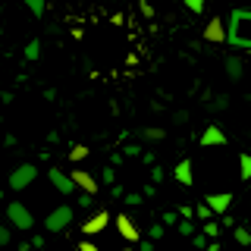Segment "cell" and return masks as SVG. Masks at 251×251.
Listing matches in <instances>:
<instances>
[{"instance_id": "1", "label": "cell", "mask_w": 251, "mask_h": 251, "mask_svg": "<svg viewBox=\"0 0 251 251\" xmlns=\"http://www.w3.org/2000/svg\"><path fill=\"white\" fill-rule=\"evenodd\" d=\"M226 44H232L235 50L251 53V10L239 6V10L229 13V19H226Z\"/></svg>"}, {"instance_id": "2", "label": "cell", "mask_w": 251, "mask_h": 251, "mask_svg": "<svg viewBox=\"0 0 251 251\" xmlns=\"http://www.w3.org/2000/svg\"><path fill=\"white\" fill-rule=\"evenodd\" d=\"M73 220H75L73 204H57V207L44 217V229L47 232H66L69 226H73Z\"/></svg>"}, {"instance_id": "3", "label": "cell", "mask_w": 251, "mask_h": 251, "mask_svg": "<svg viewBox=\"0 0 251 251\" xmlns=\"http://www.w3.org/2000/svg\"><path fill=\"white\" fill-rule=\"evenodd\" d=\"M6 220H10V226H16V229H22V232L35 229V214H31L22 201H10V204H6Z\"/></svg>"}, {"instance_id": "4", "label": "cell", "mask_w": 251, "mask_h": 251, "mask_svg": "<svg viewBox=\"0 0 251 251\" xmlns=\"http://www.w3.org/2000/svg\"><path fill=\"white\" fill-rule=\"evenodd\" d=\"M38 179V163H19L13 173H10V179H6V185L13 188V192H22V188H28L31 182Z\"/></svg>"}, {"instance_id": "5", "label": "cell", "mask_w": 251, "mask_h": 251, "mask_svg": "<svg viewBox=\"0 0 251 251\" xmlns=\"http://www.w3.org/2000/svg\"><path fill=\"white\" fill-rule=\"evenodd\" d=\"M110 223H113V214H110V210H94V214L82 223V235H85V239H91V235H100Z\"/></svg>"}, {"instance_id": "6", "label": "cell", "mask_w": 251, "mask_h": 251, "mask_svg": "<svg viewBox=\"0 0 251 251\" xmlns=\"http://www.w3.org/2000/svg\"><path fill=\"white\" fill-rule=\"evenodd\" d=\"M47 179H50V185L57 188L60 195H75L78 192L75 182H73V176H69V173H63L60 167H50V170H47Z\"/></svg>"}, {"instance_id": "7", "label": "cell", "mask_w": 251, "mask_h": 251, "mask_svg": "<svg viewBox=\"0 0 251 251\" xmlns=\"http://www.w3.org/2000/svg\"><path fill=\"white\" fill-rule=\"evenodd\" d=\"M113 223H116V232H120L126 242H132V245H138V242H141V232H138V226H135V220H132V217L116 214Z\"/></svg>"}, {"instance_id": "8", "label": "cell", "mask_w": 251, "mask_h": 251, "mask_svg": "<svg viewBox=\"0 0 251 251\" xmlns=\"http://www.w3.org/2000/svg\"><path fill=\"white\" fill-rule=\"evenodd\" d=\"M69 176H73V182H75V188H78V192H85V195H98L100 182L91 176L88 170H78V167H75L73 173H69Z\"/></svg>"}, {"instance_id": "9", "label": "cell", "mask_w": 251, "mask_h": 251, "mask_svg": "<svg viewBox=\"0 0 251 251\" xmlns=\"http://www.w3.org/2000/svg\"><path fill=\"white\" fill-rule=\"evenodd\" d=\"M204 41H210V44H223L226 41V22L220 19V16H214V19L204 25Z\"/></svg>"}, {"instance_id": "10", "label": "cell", "mask_w": 251, "mask_h": 251, "mask_svg": "<svg viewBox=\"0 0 251 251\" xmlns=\"http://www.w3.org/2000/svg\"><path fill=\"white\" fill-rule=\"evenodd\" d=\"M226 132L220 129V126H207V129L201 132V148H226Z\"/></svg>"}, {"instance_id": "11", "label": "cell", "mask_w": 251, "mask_h": 251, "mask_svg": "<svg viewBox=\"0 0 251 251\" xmlns=\"http://www.w3.org/2000/svg\"><path fill=\"white\" fill-rule=\"evenodd\" d=\"M173 176H176V182H179V185H185V188H188V185L195 182V163L188 160V157H182V160L176 163V170H173Z\"/></svg>"}, {"instance_id": "12", "label": "cell", "mask_w": 251, "mask_h": 251, "mask_svg": "<svg viewBox=\"0 0 251 251\" xmlns=\"http://www.w3.org/2000/svg\"><path fill=\"white\" fill-rule=\"evenodd\" d=\"M204 204H207L214 214H226V210H229V204H232V195L229 192H214V195H207V198H204Z\"/></svg>"}, {"instance_id": "13", "label": "cell", "mask_w": 251, "mask_h": 251, "mask_svg": "<svg viewBox=\"0 0 251 251\" xmlns=\"http://www.w3.org/2000/svg\"><path fill=\"white\" fill-rule=\"evenodd\" d=\"M242 73H245V66H242V60L239 57H226V75L232 78V82H239Z\"/></svg>"}, {"instance_id": "14", "label": "cell", "mask_w": 251, "mask_h": 251, "mask_svg": "<svg viewBox=\"0 0 251 251\" xmlns=\"http://www.w3.org/2000/svg\"><path fill=\"white\" fill-rule=\"evenodd\" d=\"M141 138H145V141H163L167 132H163L160 126H145V129H141Z\"/></svg>"}, {"instance_id": "15", "label": "cell", "mask_w": 251, "mask_h": 251, "mask_svg": "<svg viewBox=\"0 0 251 251\" xmlns=\"http://www.w3.org/2000/svg\"><path fill=\"white\" fill-rule=\"evenodd\" d=\"M25 10L35 16V19H44V13H47V0H25Z\"/></svg>"}, {"instance_id": "16", "label": "cell", "mask_w": 251, "mask_h": 251, "mask_svg": "<svg viewBox=\"0 0 251 251\" xmlns=\"http://www.w3.org/2000/svg\"><path fill=\"white\" fill-rule=\"evenodd\" d=\"M22 53H25V60H28V63H35L38 57H41V41H38V38H31V41L25 44V50H22Z\"/></svg>"}, {"instance_id": "17", "label": "cell", "mask_w": 251, "mask_h": 251, "mask_svg": "<svg viewBox=\"0 0 251 251\" xmlns=\"http://www.w3.org/2000/svg\"><path fill=\"white\" fill-rule=\"evenodd\" d=\"M239 176L242 179H251V154L248 151L239 154Z\"/></svg>"}, {"instance_id": "18", "label": "cell", "mask_w": 251, "mask_h": 251, "mask_svg": "<svg viewBox=\"0 0 251 251\" xmlns=\"http://www.w3.org/2000/svg\"><path fill=\"white\" fill-rule=\"evenodd\" d=\"M88 154H91L88 145H73V148H69V160H73V163H82Z\"/></svg>"}, {"instance_id": "19", "label": "cell", "mask_w": 251, "mask_h": 251, "mask_svg": "<svg viewBox=\"0 0 251 251\" xmlns=\"http://www.w3.org/2000/svg\"><path fill=\"white\" fill-rule=\"evenodd\" d=\"M226 107H229V98H226V94H217V98L207 104L210 113H220V110H226Z\"/></svg>"}, {"instance_id": "20", "label": "cell", "mask_w": 251, "mask_h": 251, "mask_svg": "<svg viewBox=\"0 0 251 251\" xmlns=\"http://www.w3.org/2000/svg\"><path fill=\"white\" fill-rule=\"evenodd\" d=\"M235 242H239V245H245V248H251V229L239 226V229H235Z\"/></svg>"}, {"instance_id": "21", "label": "cell", "mask_w": 251, "mask_h": 251, "mask_svg": "<svg viewBox=\"0 0 251 251\" xmlns=\"http://www.w3.org/2000/svg\"><path fill=\"white\" fill-rule=\"evenodd\" d=\"M195 217H198L201 223H210V217H214V210H210L207 204H198V207H195Z\"/></svg>"}, {"instance_id": "22", "label": "cell", "mask_w": 251, "mask_h": 251, "mask_svg": "<svg viewBox=\"0 0 251 251\" xmlns=\"http://www.w3.org/2000/svg\"><path fill=\"white\" fill-rule=\"evenodd\" d=\"M182 3H185V10H188V13H195V16H201V13H204V0H182Z\"/></svg>"}, {"instance_id": "23", "label": "cell", "mask_w": 251, "mask_h": 251, "mask_svg": "<svg viewBox=\"0 0 251 251\" xmlns=\"http://www.w3.org/2000/svg\"><path fill=\"white\" fill-rule=\"evenodd\" d=\"M75 204H78V207H85V210H88V207H91V204H94V195H85V192H75Z\"/></svg>"}, {"instance_id": "24", "label": "cell", "mask_w": 251, "mask_h": 251, "mask_svg": "<svg viewBox=\"0 0 251 251\" xmlns=\"http://www.w3.org/2000/svg\"><path fill=\"white\" fill-rule=\"evenodd\" d=\"M201 232L207 235V239H217V235H220V223H214V220H210V223L201 226Z\"/></svg>"}, {"instance_id": "25", "label": "cell", "mask_w": 251, "mask_h": 251, "mask_svg": "<svg viewBox=\"0 0 251 251\" xmlns=\"http://www.w3.org/2000/svg\"><path fill=\"white\" fill-rule=\"evenodd\" d=\"M192 248L195 251H204V248H207V235H204V232H195L192 235Z\"/></svg>"}, {"instance_id": "26", "label": "cell", "mask_w": 251, "mask_h": 251, "mask_svg": "<svg viewBox=\"0 0 251 251\" xmlns=\"http://www.w3.org/2000/svg\"><path fill=\"white\" fill-rule=\"evenodd\" d=\"M179 235H188V239L195 235V223H192V220H179Z\"/></svg>"}, {"instance_id": "27", "label": "cell", "mask_w": 251, "mask_h": 251, "mask_svg": "<svg viewBox=\"0 0 251 251\" xmlns=\"http://www.w3.org/2000/svg\"><path fill=\"white\" fill-rule=\"evenodd\" d=\"M100 182H107L110 188L116 185V173H113V167H104V173H100Z\"/></svg>"}, {"instance_id": "28", "label": "cell", "mask_w": 251, "mask_h": 251, "mask_svg": "<svg viewBox=\"0 0 251 251\" xmlns=\"http://www.w3.org/2000/svg\"><path fill=\"white\" fill-rule=\"evenodd\" d=\"M13 242V232H10V226H3L0 223V248H6Z\"/></svg>"}, {"instance_id": "29", "label": "cell", "mask_w": 251, "mask_h": 251, "mask_svg": "<svg viewBox=\"0 0 251 251\" xmlns=\"http://www.w3.org/2000/svg\"><path fill=\"white\" fill-rule=\"evenodd\" d=\"M141 201H145V195H141V192H129V195H126V204H132V207H138Z\"/></svg>"}, {"instance_id": "30", "label": "cell", "mask_w": 251, "mask_h": 251, "mask_svg": "<svg viewBox=\"0 0 251 251\" xmlns=\"http://www.w3.org/2000/svg\"><path fill=\"white\" fill-rule=\"evenodd\" d=\"M163 176H167V173H163V167H151V182H154V185L163 182Z\"/></svg>"}, {"instance_id": "31", "label": "cell", "mask_w": 251, "mask_h": 251, "mask_svg": "<svg viewBox=\"0 0 251 251\" xmlns=\"http://www.w3.org/2000/svg\"><path fill=\"white\" fill-rule=\"evenodd\" d=\"M160 220H163L167 226H173V223H179V214H176V210H167V214H163Z\"/></svg>"}, {"instance_id": "32", "label": "cell", "mask_w": 251, "mask_h": 251, "mask_svg": "<svg viewBox=\"0 0 251 251\" xmlns=\"http://www.w3.org/2000/svg\"><path fill=\"white\" fill-rule=\"evenodd\" d=\"M78 251H100V248L94 245L91 239H82V242H78Z\"/></svg>"}, {"instance_id": "33", "label": "cell", "mask_w": 251, "mask_h": 251, "mask_svg": "<svg viewBox=\"0 0 251 251\" xmlns=\"http://www.w3.org/2000/svg\"><path fill=\"white\" fill-rule=\"evenodd\" d=\"M148 235H151V242L163 239V226H151V232H148Z\"/></svg>"}, {"instance_id": "34", "label": "cell", "mask_w": 251, "mask_h": 251, "mask_svg": "<svg viewBox=\"0 0 251 251\" xmlns=\"http://www.w3.org/2000/svg\"><path fill=\"white\" fill-rule=\"evenodd\" d=\"M135 251H154V242H151V239H141Z\"/></svg>"}, {"instance_id": "35", "label": "cell", "mask_w": 251, "mask_h": 251, "mask_svg": "<svg viewBox=\"0 0 251 251\" xmlns=\"http://www.w3.org/2000/svg\"><path fill=\"white\" fill-rule=\"evenodd\" d=\"M44 245H47L44 235H31V248H44Z\"/></svg>"}, {"instance_id": "36", "label": "cell", "mask_w": 251, "mask_h": 251, "mask_svg": "<svg viewBox=\"0 0 251 251\" xmlns=\"http://www.w3.org/2000/svg\"><path fill=\"white\" fill-rule=\"evenodd\" d=\"M138 154H141L138 145H126V157H138Z\"/></svg>"}, {"instance_id": "37", "label": "cell", "mask_w": 251, "mask_h": 251, "mask_svg": "<svg viewBox=\"0 0 251 251\" xmlns=\"http://www.w3.org/2000/svg\"><path fill=\"white\" fill-rule=\"evenodd\" d=\"M110 195H113V198H126V188L123 185H113V188H110Z\"/></svg>"}, {"instance_id": "38", "label": "cell", "mask_w": 251, "mask_h": 251, "mask_svg": "<svg viewBox=\"0 0 251 251\" xmlns=\"http://www.w3.org/2000/svg\"><path fill=\"white\" fill-rule=\"evenodd\" d=\"M154 192H157V185H154V182H148V185H145V192H141V195H145V198H151Z\"/></svg>"}, {"instance_id": "39", "label": "cell", "mask_w": 251, "mask_h": 251, "mask_svg": "<svg viewBox=\"0 0 251 251\" xmlns=\"http://www.w3.org/2000/svg\"><path fill=\"white\" fill-rule=\"evenodd\" d=\"M141 13H145V16H154V10H151V3H148V0H141Z\"/></svg>"}, {"instance_id": "40", "label": "cell", "mask_w": 251, "mask_h": 251, "mask_svg": "<svg viewBox=\"0 0 251 251\" xmlns=\"http://www.w3.org/2000/svg\"><path fill=\"white\" fill-rule=\"evenodd\" d=\"M207 251H220V245H217V242H210V245H207Z\"/></svg>"}, {"instance_id": "41", "label": "cell", "mask_w": 251, "mask_h": 251, "mask_svg": "<svg viewBox=\"0 0 251 251\" xmlns=\"http://www.w3.org/2000/svg\"><path fill=\"white\" fill-rule=\"evenodd\" d=\"M120 251H135V248H120Z\"/></svg>"}, {"instance_id": "42", "label": "cell", "mask_w": 251, "mask_h": 251, "mask_svg": "<svg viewBox=\"0 0 251 251\" xmlns=\"http://www.w3.org/2000/svg\"><path fill=\"white\" fill-rule=\"evenodd\" d=\"M0 201H3V188H0Z\"/></svg>"}, {"instance_id": "43", "label": "cell", "mask_w": 251, "mask_h": 251, "mask_svg": "<svg viewBox=\"0 0 251 251\" xmlns=\"http://www.w3.org/2000/svg\"><path fill=\"white\" fill-rule=\"evenodd\" d=\"M0 35H3V25H0Z\"/></svg>"}, {"instance_id": "44", "label": "cell", "mask_w": 251, "mask_h": 251, "mask_svg": "<svg viewBox=\"0 0 251 251\" xmlns=\"http://www.w3.org/2000/svg\"><path fill=\"white\" fill-rule=\"evenodd\" d=\"M192 251H195V248H192Z\"/></svg>"}]
</instances>
